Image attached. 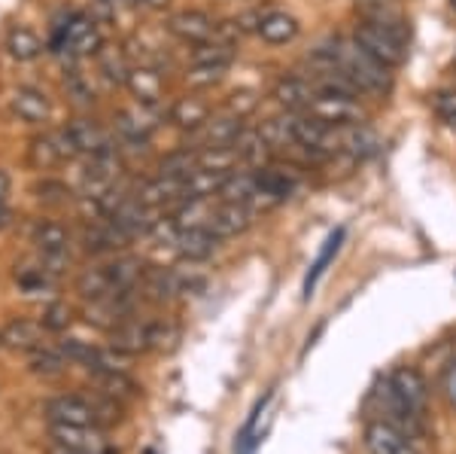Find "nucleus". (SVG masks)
<instances>
[{
    "label": "nucleus",
    "mask_w": 456,
    "mask_h": 454,
    "mask_svg": "<svg viewBox=\"0 0 456 454\" xmlns=\"http://www.w3.org/2000/svg\"><path fill=\"white\" fill-rule=\"evenodd\" d=\"M316 55L347 73L353 83L359 86V92L387 95L393 89V73H389V68H384L378 58H371L356 40H332L329 46L316 49Z\"/></svg>",
    "instance_id": "obj_2"
},
{
    "label": "nucleus",
    "mask_w": 456,
    "mask_h": 454,
    "mask_svg": "<svg viewBox=\"0 0 456 454\" xmlns=\"http://www.w3.org/2000/svg\"><path fill=\"white\" fill-rule=\"evenodd\" d=\"M180 342V326L171 320H137L128 318L110 329V345L119 354H146V351H171Z\"/></svg>",
    "instance_id": "obj_3"
},
{
    "label": "nucleus",
    "mask_w": 456,
    "mask_h": 454,
    "mask_svg": "<svg viewBox=\"0 0 456 454\" xmlns=\"http://www.w3.org/2000/svg\"><path fill=\"white\" fill-rule=\"evenodd\" d=\"M451 6H453V10H456V0H451Z\"/></svg>",
    "instance_id": "obj_49"
},
{
    "label": "nucleus",
    "mask_w": 456,
    "mask_h": 454,
    "mask_svg": "<svg viewBox=\"0 0 456 454\" xmlns=\"http://www.w3.org/2000/svg\"><path fill=\"white\" fill-rule=\"evenodd\" d=\"M225 70L228 68H223V64H192V70H189L186 77L192 86H213L225 77Z\"/></svg>",
    "instance_id": "obj_40"
},
{
    "label": "nucleus",
    "mask_w": 456,
    "mask_h": 454,
    "mask_svg": "<svg viewBox=\"0 0 456 454\" xmlns=\"http://www.w3.org/2000/svg\"><path fill=\"white\" fill-rule=\"evenodd\" d=\"M453 70H456V58H453Z\"/></svg>",
    "instance_id": "obj_50"
},
{
    "label": "nucleus",
    "mask_w": 456,
    "mask_h": 454,
    "mask_svg": "<svg viewBox=\"0 0 456 454\" xmlns=\"http://www.w3.org/2000/svg\"><path fill=\"white\" fill-rule=\"evenodd\" d=\"M10 208H6V204H0V229H6V226H10Z\"/></svg>",
    "instance_id": "obj_45"
},
{
    "label": "nucleus",
    "mask_w": 456,
    "mask_h": 454,
    "mask_svg": "<svg viewBox=\"0 0 456 454\" xmlns=\"http://www.w3.org/2000/svg\"><path fill=\"white\" fill-rule=\"evenodd\" d=\"M64 159H73V150L64 137V131H46V135H37L31 144H28V162L37 171H49Z\"/></svg>",
    "instance_id": "obj_13"
},
{
    "label": "nucleus",
    "mask_w": 456,
    "mask_h": 454,
    "mask_svg": "<svg viewBox=\"0 0 456 454\" xmlns=\"http://www.w3.org/2000/svg\"><path fill=\"white\" fill-rule=\"evenodd\" d=\"M259 135L265 137V144L271 146V153H286L296 150V137H292L289 116H277V120H265L259 126Z\"/></svg>",
    "instance_id": "obj_33"
},
{
    "label": "nucleus",
    "mask_w": 456,
    "mask_h": 454,
    "mask_svg": "<svg viewBox=\"0 0 456 454\" xmlns=\"http://www.w3.org/2000/svg\"><path fill=\"white\" fill-rule=\"evenodd\" d=\"M49 439L64 449L83 454H116L110 449L107 436L101 427H83V424H49Z\"/></svg>",
    "instance_id": "obj_7"
},
{
    "label": "nucleus",
    "mask_w": 456,
    "mask_h": 454,
    "mask_svg": "<svg viewBox=\"0 0 456 454\" xmlns=\"http://www.w3.org/2000/svg\"><path fill=\"white\" fill-rule=\"evenodd\" d=\"M244 128H247L244 120H238L232 113H219L210 116L204 122V128H198V141H201L204 150H210V146H234V141H238Z\"/></svg>",
    "instance_id": "obj_17"
},
{
    "label": "nucleus",
    "mask_w": 456,
    "mask_h": 454,
    "mask_svg": "<svg viewBox=\"0 0 456 454\" xmlns=\"http://www.w3.org/2000/svg\"><path fill=\"white\" fill-rule=\"evenodd\" d=\"M432 107H436V116L447 128H456V89L438 92L436 101H432Z\"/></svg>",
    "instance_id": "obj_39"
},
{
    "label": "nucleus",
    "mask_w": 456,
    "mask_h": 454,
    "mask_svg": "<svg viewBox=\"0 0 456 454\" xmlns=\"http://www.w3.org/2000/svg\"><path fill=\"white\" fill-rule=\"evenodd\" d=\"M49 454H83V451H73V449H64V445H49Z\"/></svg>",
    "instance_id": "obj_46"
},
{
    "label": "nucleus",
    "mask_w": 456,
    "mask_h": 454,
    "mask_svg": "<svg viewBox=\"0 0 456 454\" xmlns=\"http://www.w3.org/2000/svg\"><path fill=\"white\" fill-rule=\"evenodd\" d=\"M234 153H238L240 162L249 165L253 171L271 162V146L265 144L259 128H244V131H240V137L234 141Z\"/></svg>",
    "instance_id": "obj_27"
},
{
    "label": "nucleus",
    "mask_w": 456,
    "mask_h": 454,
    "mask_svg": "<svg viewBox=\"0 0 456 454\" xmlns=\"http://www.w3.org/2000/svg\"><path fill=\"white\" fill-rule=\"evenodd\" d=\"M356 10L362 21L378 25V28H384V31L408 40V19H404L399 0H359Z\"/></svg>",
    "instance_id": "obj_12"
},
{
    "label": "nucleus",
    "mask_w": 456,
    "mask_h": 454,
    "mask_svg": "<svg viewBox=\"0 0 456 454\" xmlns=\"http://www.w3.org/2000/svg\"><path fill=\"white\" fill-rule=\"evenodd\" d=\"M37 199H43V202H68V186H64L61 180H43V183H37Z\"/></svg>",
    "instance_id": "obj_42"
},
{
    "label": "nucleus",
    "mask_w": 456,
    "mask_h": 454,
    "mask_svg": "<svg viewBox=\"0 0 456 454\" xmlns=\"http://www.w3.org/2000/svg\"><path fill=\"white\" fill-rule=\"evenodd\" d=\"M234 43L232 40H219L216 34L210 37L208 43H198V46L192 49V64H223V68H228V64L234 62Z\"/></svg>",
    "instance_id": "obj_32"
},
{
    "label": "nucleus",
    "mask_w": 456,
    "mask_h": 454,
    "mask_svg": "<svg viewBox=\"0 0 456 454\" xmlns=\"http://www.w3.org/2000/svg\"><path fill=\"white\" fill-rule=\"evenodd\" d=\"M12 110H16L19 120L40 126V122L49 120V110L53 107H49V98L40 89H34V86H21V89L12 95Z\"/></svg>",
    "instance_id": "obj_24"
},
{
    "label": "nucleus",
    "mask_w": 456,
    "mask_h": 454,
    "mask_svg": "<svg viewBox=\"0 0 456 454\" xmlns=\"http://www.w3.org/2000/svg\"><path fill=\"white\" fill-rule=\"evenodd\" d=\"M353 40L359 43V46L365 49L371 58H378L384 68H402L404 58H408V40H402V37L384 31V28L378 25H369V21H359L356 31H353Z\"/></svg>",
    "instance_id": "obj_6"
},
{
    "label": "nucleus",
    "mask_w": 456,
    "mask_h": 454,
    "mask_svg": "<svg viewBox=\"0 0 456 454\" xmlns=\"http://www.w3.org/2000/svg\"><path fill=\"white\" fill-rule=\"evenodd\" d=\"M40 324H43V329H53V333H61V329L70 324V309H68V305H61V302H53L46 311H43Z\"/></svg>",
    "instance_id": "obj_41"
},
{
    "label": "nucleus",
    "mask_w": 456,
    "mask_h": 454,
    "mask_svg": "<svg viewBox=\"0 0 456 454\" xmlns=\"http://www.w3.org/2000/svg\"><path fill=\"white\" fill-rule=\"evenodd\" d=\"M10 174L4 171V168H0V204H6V195H10Z\"/></svg>",
    "instance_id": "obj_44"
},
{
    "label": "nucleus",
    "mask_w": 456,
    "mask_h": 454,
    "mask_svg": "<svg viewBox=\"0 0 456 454\" xmlns=\"http://www.w3.org/2000/svg\"><path fill=\"white\" fill-rule=\"evenodd\" d=\"M441 391H444L447 402H451V406L456 409V360L444 369V378H441Z\"/></svg>",
    "instance_id": "obj_43"
},
{
    "label": "nucleus",
    "mask_w": 456,
    "mask_h": 454,
    "mask_svg": "<svg viewBox=\"0 0 456 454\" xmlns=\"http://www.w3.org/2000/svg\"><path fill=\"white\" fill-rule=\"evenodd\" d=\"M83 244H86V251H92V253H116L119 247L128 244V238H125L110 219H104V223L86 226Z\"/></svg>",
    "instance_id": "obj_25"
},
{
    "label": "nucleus",
    "mask_w": 456,
    "mask_h": 454,
    "mask_svg": "<svg viewBox=\"0 0 456 454\" xmlns=\"http://www.w3.org/2000/svg\"><path fill=\"white\" fill-rule=\"evenodd\" d=\"M356 4H359V0H356Z\"/></svg>",
    "instance_id": "obj_51"
},
{
    "label": "nucleus",
    "mask_w": 456,
    "mask_h": 454,
    "mask_svg": "<svg viewBox=\"0 0 456 454\" xmlns=\"http://www.w3.org/2000/svg\"><path fill=\"white\" fill-rule=\"evenodd\" d=\"M167 120L183 131H198V128H204V122L210 120V104L201 98H195V95H186V98L174 101Z\"/></svg>",
    "instance_id": "obj_23"
},
{
    "label": "nucleus",
    "mask_w": 456,
    "mask_h": 454,
    "mask_svg": "<svg viewBox=\"0 0 456 454\" xmlns=\"http://www.w3.org/2000/svg\"><path fill=\"white\" fill-rule=\"evenodd\" d=\"M225 177L228 174H223V171L195 168V171L183 180V193H186V199H213V195L219 193V186H223Z\"/></svg>",
    "instance_id": "obj_30"
},
{
    "label": "nucleus",
    "mask_w": 456,
    "mask_h": 454,
    "mask_svg": "<svg viewBox=\"0 0 456 454\" xmlns=\"http://www.w3.org/2000/svg\"><path fill=\"white\" fill-rule=\"evenodd\" d=\"M101 70L107 73V79H113V83H122L125 86V79H128V64H125V55L122 53H116V49H101Z\"/></svg>",
    "instance_id": "obj_38"
},
{
    "label": "nucleus",
    "mask_w": 456,
    "mask_h": 454,
    "mask_svg": "<svg viewBox=\"0 0 456 454\" xmlns=\"http://www.w3.org/2000/svg\"><path fill=\"white\" fill-rule=\"evenodd\" d=\"M53 46L55 53L68 55H94L104 49V37L98 31V21L77 12V16L68 19V25H58Z\"/></svg>",
    "instance_id": "obj_5"
},
{
    "label": "nucleus",
    "mask_w": 456,
    "mask_h": 454,
    "mask_svg": "<svg viewBox=\"0 0 456 454\" xmlns=\"http://www.w3.org/2000/svg\"><path fill=\"white\" fill-rule=\"evenodd\" d=\"M344 235H347V232H344V229H335L332 235H329L326 247H322V253L316 256V262H314V266H311V272H307V277H305V296H307V299H311L314 287H316V284H320L322 272H326V268H329V262H332L335 256H338V251H341Z\"/></svg>",
    "instance_id": "obj_34"
},
{
    "label": "nucleus",
    "mask_w": 456,
    "mask_h": 454,
    "mask_svg": "<svg viewBox=\"0 0 456 454\" xmlns=\"http://www.w3.org/2000/svg\"><path fill=\"white\" fill-rule=\"evenodd\" d=\"M253 217L256 214L247 208V204H228V202H223L219 208H213V214L208 219V229L219 241L238 238V235H244L249 226H253Z\"/></svg>",
    "instance_id": "obj_15"
},
{
    "label": "nucleus",
    "mask_w": 456,
    "mask_h": 454,
    "mask_svg": "<svg viewBox=\"0 0 456 454\" xmlns=\"http://www.w3.org/2000/svg\"><path fill=\"white\" fill-rule=\"evenodd\" d=\"M125 86H128V92L134 95L137 104H143V107H156L161 101V95H165V79H161V73L152 68H131Z\"/></svg>",
    "instance_id": "obj_20"
},
{
    "label": "nucleus",
    "mask_w": 456,
    "mask_h": 454,
    "mask_svg": "<svg viewBox=\"0 0 456 454\" xmlns=\"http://www.w3.org/2000/svg\"><path fill=\"white\" fill-rule=\"evenodd\" d=\"M49 424H83V427H101L119 421V406L116 400L104 397H83V393H61V397L46 402Z\"/></svg>",
    "instance_id": "obj_4"
},
{
    "label": "nucleus",
    "mask_w": 456,
    "mask_h": 454,
    "mask_svg": "<svg viewBox=\"0 0 456 454\" xmlns=\"http://www.w3.org/2000/svg\"><path fill=\"white\" fill-rule=\"evenodd\" d=\"M64 137H68L73 156H110L113 150V144H110V137L104 135V128L94 126L92 120H73L68 126L61 128Z\"/></svg>",
    "instance_id": "obj_10"
},
{
    "label": "nucleus",
    "mask_w": 456,
    "mask_h": 454,
    "mask_svg": "<svg viewBox=\"0 0 456 454\" xmlns=\"http://www.w3.org/2000/svg\"><path fill=\"white\" fill-rule=\"evenodd\" d=\"M143 6H152V10H161V6H167L171 0H141Z\"/></svg>",
    "instance_id": "obj_47"
},
{
    "label": "nucleus",
    "mask_w": 456,
    "mask_h": 454,
    "mask_svg": "<svg viewBox=\"0 0 456 454\" xmlns=\"http://www.w3.org/2000/svg\"><path fill=\"white\" fill-rule=\"evenodd\" d=\"M64 366H68V357L58 351V345H40L37 351H31V369L40 372V376H58V372H64Z\"/></svg>",
    "instance_id": "obj_36"
},
{
    "label": "nucleus",
    "mask_w": 456,
    "mask_h": 454,
    "mask_svg": "<svg viewBox=\"0 0 456 454\" xmlns=\"http://www.w3.org/2000/svg\"><path fill=\"white\" fill-rule=\"evenodd\" d=\"M307 113L322 120L326 126H353V122H362V107L356 104V98H347V95H335V92H320L316 89Z\"/></svg>",
    "instance_id": "obj_8"
},
{
    "label": "nucleus",
    "mask_w": 456,
    "mask_h": 454,
    "mask_svg": "<svg viewBox=\"0 0 456 454\" xmlns=\"http://www.w3.org/2000/svg\"><path fill=\"white\" fill-rule=\"evenodd\" d=\"M98 4H107V6H116L119 0H98Z\"/></svg>",
    "instance_id": "obj_48"
},
{
    "label": "nucleus",
    "mask_w": 456,
    "mask_h": 454,
    "mask_svg": "<svg viewBox=\"0 0 456 454\" xmlns=\"http://www.w3.org/2000/svg\"><path fill=\"white\" fill-rule=\"evenodd\" d=\"M174 244H176V253H180L186 262H204V260H210V256L216 253L219 238L213 235L208 226H198V229L176 232Z\"/></svg>",
    "instance_id": "obj_18"
},
{
    "label": "nucleus",
    "mask_w": 456,
    "mask_h": 454,
    "mask_svg": "<svg viewBox=\"0 0 456 454\" xmlns=\"http://www.w3.org/2000/svg\"><path fill=\"white\" fill-rule=\"evenodd\" d=\"M186 193H183V180L180 177H167V174H159V177L146 180L137 193V202H143L146 208H161V204H171V202H183Z\"/></svg>",
    "instance_id": "obj_21"
},
{
    "label": "nucleus",
    "mask_w": 456,
    "mask_h": 454,
    "mask_svg": "<svg viewBox=\"0 0 456 454\" xmlns=\"http://www.w3.org/2000/svg\"><path fill=\"white\" fill-rule=\"evenodd\" d=\"M380 150L378 131L365 122H353V126L335 128V153H347L350 159H369Z\"/></svg>",
    "instance_id": "obj_14"
},
{
    "label": "nucleus",
    "mask_w": 456,
    "mask_h": 454,
    "mask_svg": "<svg viewBox=\"0 0 456 454\" xmlns=\"http://www.w3.org/2000/svg\"><path fill=\"white\" fill-rule=\"evenodd\" d=\"M374 400L380 406V418L395 424L408 436H420L426 430V406H429V387L414 366H399L380 378L374 387Z\"/></svg>",
    "instance_id": "obj_1"
},
{
    "label": "nucleus",
    "mask_w": 456,
    "mask_h": 454,
    "mask_svg": "<svg viewBox=\"0 0 456 454\" xmlns=\"http://www.w3.org/2000/svg\"><path fill=\"white\" fill-rule=\"evenodd\" d=\"M34 244L40 251V260L58 272V266H64V260L70 256V232L55 219H40L34 226Z\"/></svg>",
    "instance_id": "obj_11"
},
{
    "label": "nucleus",
    "mask_w": 456,
    "mask_h": 454,
    "mask_svg": "<svg viewBox=\"0 0 456 454\" xmlns=\"http://www.w3.org/2000/svg\"><path fill=\"white\" fill-rule=\"evenodd\" d=\"M314 95H316V86L305 77H281L274 86L277 104L286 107L289 113H305V110L311 107Z\"/></svg>",
    "instance_id": "obj_19"
},
{
    "label": "nucleus",
    "mask_w": 456,
    "mask_h": 454,
    "mask_svg": "<svg viewBox=\"0 0 456 454\" xmlns=\"http://www.w3.org/2000/svg\"><path fill=\"white\" fill-rule=\"evenodd\" d=\"M150 110L152 107L141 104V110H125V113H119L116 128H119V135L125 137V141H131V144H146V141H150L152 128H156Z\"/></svg>",
    "instance_id": "obj_26"
},
{
    "label": "nucleus",
    "mask_w": 456,
    "mask_h": 454,
    "mask_svg": "<svg viewBox=\"0 0 456 454\" xmlns=\"http://www.w3.org/2000/svg\"><path fill=\"white\" fill-rule=\"evenodd\" d=\"M4 345L19 348V351H37L43 345V324H34V320H12V324L4 329Z\"/></svg>",
    "instance_id": "obj_29"
},
{
    "label": "nucleus",
    "mask_w": 456,
    "mask_h": 454,
    "mask_svg": "<svg viewBox=\"0 0 456 454\" xmlns=\"http://www.w3.org/2000/svg\"><path fill=\"white\" fill-rule=\"evenodd\" d=\"M365 449H369V454H423L417 449L414 436H408L384 418L371 421L365 427Z\"/></svg>",
    "instance_id": "obj_9"
},
{
    "label": "nucleus",
    "mask_w": 456,
    "mask_h": 454,
    "mask_svg": "<svg viewBox=\"0 0 456 454\" xmlns=\"http://www.w3.org/2000/svg\"><path fill=\"white\" fill-rule=\"evenodd\" d=\"M219 202H228V204H247L253 202L256 195V174H247V171H232L228 177L223 180L219 186Z\"/></svg>",
    "instance_id": "obj_28"
},
{
    "label": "nucleus",
    "mask_w": 456,
    "mask_h": 454,
    "mask_svg": "<svg viewBox=\"0 0 456 454\" xmlns=\"http://www.w3.org/2000/svg\"><path fill=\"white\" fill-rule=\"evenodd\" d=\"M238 153L234 146H210V150H201L198 153V168H208V171H223V174H232L238 168Z\"/></svg>",
    "instance_id": "obj_35"
},
{
    "label": "nucleus",
    "mask_w": 456,
    "mask_h": 454,
    "mask_svg": "<svg viewBox=\"0 0 456 454\" xmlns=\"http://www.w3.org/2000/svg\"><path fill=\"white\" fill-rule=\"evenodd\" d=\"M167 31L174 37H180L183 43H189V46H198V43H208L213 34H216V25H213V19L208 12L201 10H183L171 16L167 21Z\"/></svg>",
    "instance_id": "obj_16"
},
{
    "label": "nucleus",
    "mask_w": 456,
    "mask_h": 454,
    "mask_svg": "<svg viewBox=\"0 0 456 454\" xmlns=\"http://www.w3.org/2000/svg\"><path fill=\"white\" fill-rule=\"evenodd\" d=\"M256 31L265 43H271V46H283V43H292L298 37V19L289 16V12H265L259 19V25H256Z\"/></svg>",
    "instance_id": "obj_22"
},
{
    "label": "nucleus",
    "mask_w": 456,
    "mask_h": 454,
    "mask_svg": "<svg viewBox=\"0 0 456 454\" xmlns=\"http://www.w3.org/2000/svg\"><path fill=\"white\" fill-rule=\"evenodd\" d=\"M256 107H259V95L253 89H238L225 98V113L238 116V120H247L249 113H256Z\"/></svg>",
    "instance_id": "obj_37"
},
{
    "label": "nucleus",
    "mask_w": 456,
    "mask_h": 454,
    "mask_svg": "<svg viewBox=\"0 0 456 454\" xmlns=\"http://www.w3.org/2000/svg\"><path fill=\"white\" fill-rule=\"evenodd\" d=\"M6 53L16 58V62H34L43 53V40L34 31H28V28L16 25L6 34Z\"/></svg>",
    "instance_id": "obj_31"
}]
</instances>
